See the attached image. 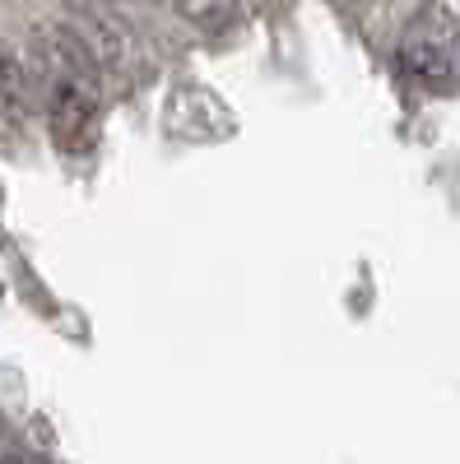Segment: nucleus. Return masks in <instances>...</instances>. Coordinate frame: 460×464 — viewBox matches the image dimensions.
<instances>
[{
  "label": "nucleus",
  "mask_w": 460,
  "mask_h": 464,
  "mask_svg": "<svg viewBox=\"0 0 460 464\" xmlns=\"http://www.w3.org/2000/svg\"><path fill=\"white\" fill-rule=\"evenodd\" d=\"M455 61H460V19L446 5H437V0L418 5L400 33V65L414 80L442 84Z\"/></svg>",
  "instance_id": "f257e3e1"
},
{
  "label": "nucleus",
  "mask_w": 460,
  "mask_h": 464,
  "mask_svg": "<svg viewBox=\"0 0 460 464\" xmlns=\"http://www.w3.org/2000/svg\"><path fill=\"white\" fill-rule=\"evenodd\" d=\"M47 130L61 153H89L98 144V89L93 84L47 89Z\"/></svg>",
  "instance_id": "f03ea898"
},
{
  "label": "nucleus",
  "mask_w": 460,
  "mask_h": 464,
  "mask_svg": "<svg viewBox=\"0 0 460 464\" xmlns=\"http://www.w3.org/2000/svg\"><path fill=\"white\" fill-rule=\"evenodd\" d=\"M172 5L191 24H201V28H223V24H233V14H238V0H172Z\"/></svg>",
  "instance_id": "7ed1b4c3"
},
{
  "label": "nucleus",
  "mask_w": 460,
  "mask_h": 464,
  "mask_svg": "<svg viewBox=\"0 0 460 464\" xmlns=\"http://www.w3.org/2000/svg\"><path fill=\"white\" fill-rule=\"evenodd\" d=\"M24 98V74H19V61L0 47V111H15Z\"/></svg>",
  "instance_id": "20e7f679"
},
{
  "label": "nucleus",
  "mask_w": 460,
  "mask_h": 464,
  "mask_svg": "<svg viewBox=\"0 0 460 464\" xmlns=\"http://www.w3.org/2000/svg\"><path fill=\"white\" fill-rule=\"evenodd\" d=\"M0 464H47V459H33V455H10V459H0Z\"/></svg>",
  "instance_id": "39448f33"
},
{
  "label": "nucleus",
  "mask_w": 460,
  "mask_h": 464,
  "mask_svg": "<svg viewBox=\"0 0 460 464\" xmlns=\"http://www.w3.org/2000/svg\"><path fill=\"white\" fill-rule=\"evenodd\" d=\"M0 437H5V422H0Z\"/></svg>",
  "instance_id": "423d86ee"
}]
</instances>
